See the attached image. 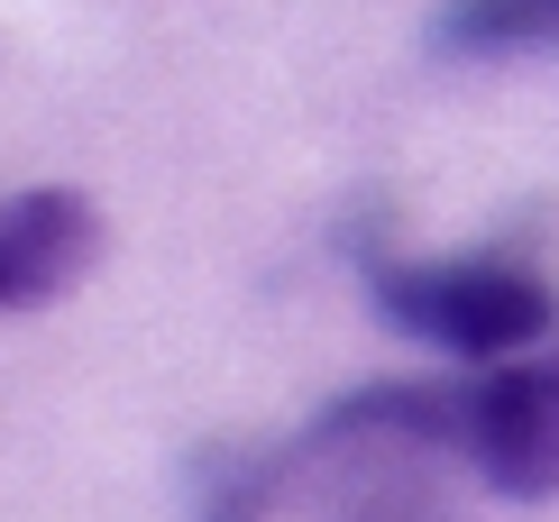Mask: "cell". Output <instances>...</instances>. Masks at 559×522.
Returning <instances> with one entry per match:
<instances>
[{"label":"cell","mask_w":559,"mask_h":522,"mask_svg":"<svg viewBox=\"0 0 559 522\" xmlns=\"http://www.w3.org/2000/svg\"><path fill=\"white\" fill-rule=\"evenodd\" d=\"M367 302L431 340L440 358H523L532 340L559 321L550 284L532 266H504V257H367Z\"/></svg>","instance_id":"1"},{"label":"cell","mask_w":559,"mask_h":522,"mask_svg":"<svg viewBox=\"0 0 559 522\" xmlns=\"http://www.w3.org/2000/svg\"><path fill=\"white\" fill-rule=\"evenodd\" d=\"M468 459L486 486L514 505H550L559 495V358H504L477 385L468 413Z\"/></svg>","instance_id":"2"},{"label":"cell","mask_w":559,"mask_h":522,"mask_svg":"<svg viewBox=\"0 0 559 522\" xmlns=\"http://www.w3.org/2000/svg\"><path fill=\"white\" fill-rule=\"evenodd\" d=\"M92 257H102V211L64 183H37V193L0 202V312H28V302H56Z\"/></svg>","instance_id":"3"},{"label":"cell","mask_w":559,"mask_h":522,"mask_svg":"<svg viewBox=\"0 0 559 522\" xmlns=\"http://www.w3.org/2000/svg\"><path fill=\"white\" fill-rule=\"evenodd\" d=\"M477 385H440V376H377V385L321 403L302 422V449H340V440H413V449H468Z\"/></svg>","instance_id":"4"},{"label":"cell","mask_w":559,"mask_h":522,"mask_svg":"<svg viewBox=\"0 0 559 522\" xmlns=\"http://www.w3.org/2000/svg\"><path fill=\"white\" fill-rule=\"evenodd\" d=\"M294 459H302V440H212L193 459V477H183L193 522H266Z\"/></svg>","instance_id":"5"},{"label":"cell","mask_w":559,"mask_h":522,"mask_svg":"<svg viewBox=\"0 0 559 522\" xmlns=\"http://www.w3.org/2000/svg\"><path fill=\"white\" fill-rule=\"evenodd\" d=\"M440 56H550L559 46V0H450L431 19Z\"/></svg>","instance_id":"6"},{"label":"cell","mask_w":559,"mask_h":522,"mask_svg":"<svg viewBox=\"0 0 559 522\" xmlns=\"http://www.w3.org/2000/svg\"><path fill=\"white\" fill-rule=\"evenodd\" d=\"M348 522H440V513L423 505V495H377V505H358Z\"/></svg>","instance_id":"7"}]
</instances>
